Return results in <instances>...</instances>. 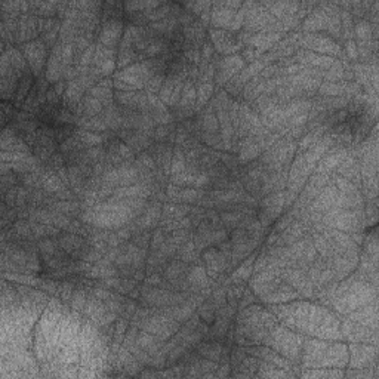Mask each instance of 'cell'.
Masks as SVG:
<instances>
[{
  "mask_svg": "<svg viewBox=\"0 0 379 379\" xmlns=\"http://www.w3.org/2000/svg\"><path fill=\"white\" fill-rule=\"evenodd\" d=\"M276 317L292 331L310 335L313 338L338 341L342 340L341 323L328 308L317 304L298 301L292 304H277L272 307Z\"/></svg>",
  "mask_w": 379,
  "mask_h": 379,
  "instance_id": "cell-1",
  "label": "cell"
},
{
  "mask_svg": "<svg viewBox=\"0 0 379 379\" xmlns=\"http://www.w3.org/2000/svg\"><path fill=\"white\" fill-rule=\"evenodd\" d=\"M378 301V284H373L362 271L351 272L332 290L328 302L340 314H350Z\"/></svg>",
  "mask_w": 379,
  "mask_h": 379,
  "instance_id": "cell-2",
  "label": "cell"
},
{
  "mask_svg": "<svg viewBox=\"0 0 379 379\" xmlns=\"http://www.w3.org/2000/svg\"><path fill=\"white\" fill-rule=\"evenodd\" d=\"M349 349L341 342H328L326 340L311 338L302 344V367L319 369V367H335L342 369L349 364Z\"/></svg>",
  "mask_w": 379,
  "mask_h": 379,
  "instance_id": "cell-3",
  "label": "cell"
},
{
  "mask_svg": "<svg viewBox=\"0 0 379 379\" xmlns=\"http://www.w3.org/2000/svg\"><path fill=\"white\" fill-rule=\"evenodd\" d=\"M154 75L156 68L153 59H144L114 73L113 86L123 92L142 91Z\"/></svg>",
  "mask_w": 379,
  "mask_h": 379,
  "instance_id": "cell-4",
  "label": "cell"
},
{
  "mask_svg": "<svg viewBox=\"0 0 379 379\" xmlns=\"http://www.w3.org/2000/svg\"><path fill=\"white\" fill-rule=\"evenodd\" d=\"M262 344L270 346V349L281 354L284 359L293 363L301 359L304 340L297 332L289 329L288 326L277 323Z\"/></svg>",
  "mask_w": 379,
  "mask_h": 379,
  "instance_id": "cell-5",
  "label": "cell"
},
{
  "mask_svg": "<svg viewBox=\"0 0 379 379\" xmlns=\"http://www.w3.org/2000/svg\"><path fill=\"white\" fill-rule=\"evenodd\" d=\"M322 224L349 234L363 233L366 228L364 209H331L329 212L322 215Z\"/></svg>",
  "mask_w": 379,
  "mask_h": 379,
  "instance_id": "cell-6",
  "label": "cell"
},
{
  "mask_svg": "<svg viewBox=\"0 0 379 379\" xmlns=\"http://www.w3.org/2000/svg\"><path fill=\"white\" fill-rule=\"evenodd\" d=\"M245 8L240 2H214L210 10V24L214 28L237 33L243 28Z\"/></svg>",
  "mask_w": 379,
  "mask_h": 379,
  "instance_id": "cell-7",
  "label": "cell"
},
{
  "mask_svg": "<svg viewBox=\"0 0 379 379\" xmlns=\"http://www.w3.org/2000/svg\"><path fill=\"white\" fill-rule=\"evenodd\" d=\"M298 48L315 52V54L328 55L336 59H346L340 41H336L323 33H302L298 41Z\"/></svg>",
  "mask_w": 379,
  "mask_h": 379,
  "instance_id": "cell-8",
  "label": "cell"
},
{
  "mask_svg": "<svg viewBox=\"0 0 379 379\" xmlns=\"http://www.w3.org/2000/svg\"><path fill=\"white\" fill-rule=\"evenodd\" d=\"M245 8V23L243 30L250 35L259 33V31L266 30L277 23V19L272 17L268 10L258 2H246L243 3Z\"/></svg>",
  "mask_w": 379,
  "mask_h": 379,
  "instance_id": "cell-9",
  "label": "cell"
},
{
  "mask_svg": "<svg viewBox=\"0 0 379 379\" xmlns=\"http://www.w3.org/2000/svg\"><path fill=\"white\" fill-rule=\"evenodd\" d=\"M349 364L351 369H371L378 366V345L367 342H350Z\"/></svg>",
  "mask_w": 379,
  "mask_h": 379,
  "instance_id": "cell-10",
  "label": "cell"
},
{
  "mask_svg": "<svg viewBox=\"0 0 379 379\" xmlns=\"http://www.w3.org/2000/svg\"><path fill=\"white\" fill-rule=\"evenodd\" d=\"M214 61L216 64L215 82L219 86L227 85L228 82L233 80L239 75V73L246 67V61L241 58L240 54L228 55V57H223V58L216 57V59H214Z\"/></svg>",
  "mask_w": 379,
  "mask_h": 379,
  "instance_id": "cell-11",
  "label": "cell"
},
{
  "mask_svg": "<svg viewBox=\"0 0 379 379\" xmlns=\"http://www.w3.org/2000/svg\"><path fill=\"white\" fill-rule=\"evenodd\" d=\"M210 40H212V46L218 55H236L239 50L243 49L245 46L240 44L236 33H231L228 30H219V28H210L209 30Z\"/></svg>",
  "mask_w": 379,
  "mask_h": 379,
  "instance_id": "cell-12",
  "label": "cell"
},
{
  "mask_svg": "<svg viewBox=\"0 0 379 379\" xmlns=\"http://www.w3.org/2000/svg\"><path fill=\"white\" fill-rule=\"evenodd\" d=\"M23 54L28 62V66L33 71V75L37 77L41 75V71L45 68L46 64V57H48V46L41 39H36L27 41V44L23 45L21 48Z\"/></svg>",
  "mask_w": 379,
  "mask_h": 379,
  "instance_id": "cell-13",
  "label": "cell"
},
{
  "mask_svg": "<svg viewBox=\"0 0 379 379\" xmlns=\"http://www.w3.org/2000/svg\"><path fill=\"white\" fill-rule=\"evenodd\" d=\"M203 261H205V268L209 279H219L225 271H228L231 266V258L223 254L218 248H210L203 252Z\"/></svg>",
  "mask_w": 379,
  "mask_h": 379,
  "instance_id": "cell-14",
  "label": "cell"
},
{
  "mask_svg": "<svg viewBox=\"0 0 379 379\" xmlns=\"http://www.w3.org/2000/svg\"><path fill=\"white\" fill-rule=\"evenodd\" d=\"M342 338L349 342H367L378 345V331H372L366 326L345 319L341 324Z\"/></svg>",
  "mask_w": 379,
  "mask_h": 379,
  "instance_id": "cell-15",
  "label": "cell"
},
{
  "mask_svg": "<svg viewBox=\"0 0 379 379\" xmlns=\"http://www.w3.org/2000/svg\"><path fill=\"white\" fill-rule=\"evenodd\" d=\"M123 23L119 18H107L102 23L97 44L104 48L115 49L123 37Z\"/></svg>",
  "mask_w": 379,
  "mask_h": 379,
  "instance_id": "cell-16",
  "label": "cell"
},
{
  "mask_svg": "<svg viewBox=\"0 0 379 379\" xmlns=\"http://www.w3.org/2000/svg\"><path fill=\"white\" fill-rule=\"evenodd\" d=\"M293 59H295V62H298V64H301V66L319 70V71H326V70L332 68L336 62V58L322 55V54H315V52H311L307 49H298L297 52H295Z\"/></svg>",
  "mask_w": 379,
  "mask_h": 379,
  "instance_id": "cell-17",
  "label": "cell"
},
{
  "mask_svg": "<svg viewBox=\"0 0 379 379\" xmlns=\"http://www.w3.org/2000/svg\"><path fill=\"white\" fill-rule=\"evenodd\" d=\"M349 153H350V149H345V147H340V145L332 147V149L322 157L317 166H315L314 172L329 174V175L335 174L336 169L340 167V165L344 162L345 157L349 156Z\"/></svg>",
  "mask_w": 379,
  "mask_h": 379,
  "instance_id": "cell-18",
  "label": "cell"
},
{
  "mask_svg": "<svg viewBox=\"0 0 379 379\" xmlns=\"http://www.w3.org/2000/svg\"><path fill=\"white\" fill-rule=\"evenodd\" d=\"M40 35L39 31V17L35 14H23L18 19L15 39L18 44H27V41L36 40L35 37Z\"/></svg>",
  "mask_w": 379,
  "mask_h": 379,
  "instance_id": "cell-19",
  "label": "cell"
},
{
  "mask_svg": "<svg viewBox=\"0 0 379 379\" xmlns=\"http://www.w3.org/2000/svg\"><path fill=\"white\" fill-rule=\"evenodd\" d=\"M114 100L118 101L122 107L131 109L132 111L135 110H140L141 113L150 111L149 97H147L145 92H141V91H129V92L118 91Z\"/></svg>",
  "mask_w": 379,
  "mask_h": 379,
  "instance_id": "cell-20",
  "label": "cell"
},
{
  "mask_svg": "<svg viewBox=\"0 0 379 379\" xmlns=\"http://www.w3.org/2000/svg\"><path fill=\"white\" fill-rule=\"evenodd\" d=\"M326 28H328V12L322 3H317L311 14L302 19L301 30L302 33H322Z\"/></svg>",
  "mask_w": 379,
  "mask_h": 379,
  "instance_id": "cell-21",
  "label": "cell"
},
{
  "mask_svg": "<svg viewBox=\"0 0 379 379\" xmlns=\"http://www.w3.org/2000/svg\"><path fill=\"white\" fill-rule=\"evenodd\" d=\"M346 319L366 326L372 331H378V301L366 305V307L346 314Z\"/></svg>",
  "mask_w": 379,
  "mask_h": 379,
  "instance_id": "cell-22",
  "label": "cell"
},
{
  "mask_svg": "<svg viewBox=\"0 0 379 379\" xmlns=\"http://www.w3.org/2000/svg\"><path fill=\"white\" fill-rule=\"evenodd\" d=\"M62 44L58 40L57 44L52 46V52L48 59L46 67V80L50 83H57L62 79L64 75V68H62Z\"/></svg>",
  "mask_w": 379,
  "mask_h": 379,
  "instance_id": "cell-23",
  "label": "cell"
},
{
  "mask_svg": "<svg viewBox=\"0 0 379 379\" xmlns=\"http://www.w3.org/2000/svg\"><path fill=\"white\" fill-rule=\"evenodd\" d=\"M262 6L277 21L290 15H297L299 9L298 2H262Z\"/></svg>",
  "mask_w": 379,
  "mask_h": 379,
  "instance_id": "cell-24",
  "label": "cell"
},
{
  "mask_svg": "<svg viewBox=\"0 0 379 379\" xmlns=\"http://www.w3.org/2000/svg\"><path fill=\"white\" fill-rule=\"evenodd\" d=\"M188 289L194 292H202L209 289V276L206 272V268L203 266H194L190 268L187 276Z\"/></svg>",
  "mask_w": 379,
  "mask_h": 379,
  "instance_id": "cell-25",
  "label": "cell"
},
{
  "mask_svg": "<svg viewBox=\"0 0 379 379\" xmlns=\"http://www.w3.org/2000/svg\"><path fill=\"white\" fill-rule=\"evenodd\" d=\"M354 40L357 44H367V41L376 40L373 37V28L366 18H360L357 21L354 19Z\"/></svg>",
  "mask_w": 379,
  "mask_h": 379,
  "instance_id": "cell-26",
  "label": "cell"
},
{
  "mask_svg": "<svg viewBox=\"0 0 379 379\" xmlns=\"http://www.w3.org/2000/svg\"><path fill=\"white\" fill-rule=\"evenodd\" d=\"M214 89H215L214 82H203V83H198L194 113H202V110L205 109V105L210 101V98H212Z\"/></svg>",
  "mask_w": 379,
  "mask_h": 379,
  "instance_id": "cell-27",
  "label": "cell"
},
{
  "mask_svg": "<svg viewBox=\"0 0 379 379\" xmlns=\"http://www.w3.org/2000/svg\"><path fill=\"white\" fill-rule=\"evenodd\" d=\"M76 135L79 136V140L83 145V149H92V147H98L102 145L105 136L98 133V132H92L86 129H77Z\"/></svg>",
  "mask_w": 379,
  "mask_h": 379,
  "instance_id": "cell-28",
  "label": "cell"
},
{
  "mask_svg": "<svg viewBox=\"0 0 379 379\" xmlns=\"http://www.w3.org/2000/svg\"><path fill=\"white\" fill-rule=\"evenodd\" d=\"M178 79H180V73H178V75H167L165 82H163V85L159 91V95H157V97H159V100L166 105H169V101H171V97H172V92L176 86V82Z\"/></svg>",
  "mask_w": 379,
  "mask_h": 379,
  "instance_id": "cell-29",
  "label": "cell"
},
{
  "mask_svg": "<svg viewBox=\"0 0 379 379\" xmlns=\"http://www.w3.org/2000/svg\"><path fill=\"white\" fill-rule=\"evenodd\" d=\"M302 378H344V371L335 367H319V369L305 371L301 373Z\"/></svg>",
  "mask_w": 379,
  "mask_h": 379,
  "instance_id": "cell-30",
  "label": "cell"
},
{
  "mask_svg": "<svg viewBox=\"0 0 379 379\" xmlns=\"http://www.w3.org/2000/svg\"><path fill=\"white\" fill-rule=\"evenodd\" d=\"M86 292L83 289H79L76 290L75 293H73V298L70 301V305H71V311H75L77 314L80 313H85V307H86Z\"/></svg>",
  "mask_w": 379,
  "mask_h": 379,
  "instance_id": "cell-31",
  "label": "cell"
},
{
  "mask_svg": "<svg viewBox=\"0 0 379 379\" xmlns=\"http://www.w3.org/2000/svg\"><path fill=\"white\" fill-rule=\"evenodd\" d=\"M165 79H166V73H156V75L150 79V82L145 85V88H144L145 93L147 95L159 93Z\"/></svg>",
  "mask_w": 379,
  "mask_h": 379,
  "instance_id": "cell-32",
  "label": "cell"
},
{
  "mask_svg": "<svg viewBox=\"0 0 379 379\" xmlns=\"http://www.w3.org/2000/svg\"><path fill=\"white\" fill-rule=\"evenodd\" d=\"M129 328H131V323L126 317H122V319H119L118 322H115V329H114V333H113L114 342L122 344L123 340H124V335H126V332H128Z\"/></svg>",
  "mask_w": 379,
  "mask_h": 379,
  "instance_id": "cell-33",
  "label": "cell"
},
{
  "mask_svg": "<svg viewBox=\"0 0 379 379\" xmlns=\"http://www.w3.org/2000/svg\"><path fill=\"white\" fill-rule=\"evenodd\" d=\"M344 54H345V58L349 61H357L359 59V52H357V45H355V40L351 39V40H345L344 41Z\"/></svg>",
  "mask_w": 379,
  "mask_h": 379,
  "instance_id": "cell-34",
  "label": "cell"
}]
</instances>
